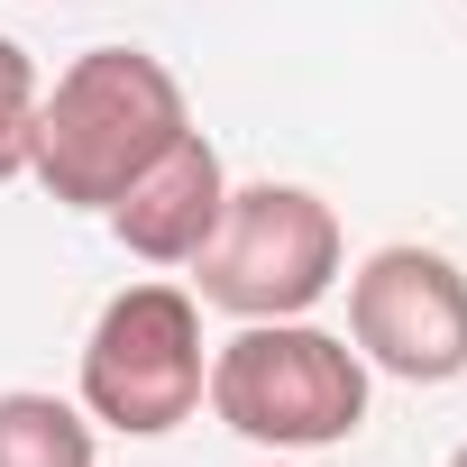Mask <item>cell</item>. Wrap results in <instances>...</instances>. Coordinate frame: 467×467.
I'll use <instances>...</instances> for the list:
<instances>
[{"label":"cell","mask_w":467,"mask_h":467,"mask_svg":"<svg viewBox=\"0 0 467 467\" xmlns=\"http://www.w3.org/2000/svg\"><path fill=\"white\" fill-rule=\"evenodd\" d=\"M183 129H192V101H183L165 56H147V47H83L37 92L28 174L65 211H110Z\"/></svg>","instance_id":"6da1fadb"},{"label":"cell","mask_w":467,"mask_h":467,"mask_svg":"<svg viewBox=\"0 0 467 467\" xmlns=\"http://www.w3.org/2000/svg\"><path fill=\"white\" fill-rule=\"evenodd\" d=\"M367 394H376V367L339 330H321L312 312L303 321H239L211 348V385H202V403L266 458H312V449L358 440Z\"/></svg>","instance_id":"7a4b0ae2"},{"label":"cell","mask_w":467,"mask_h":467,"mask_svg":"<svg viewBox=\"0 0 467 467\" xmlns=\"http://www.w3.org/2000/svg\"><path fill=\"white\" fill-rule=\"evenodd\" d=\"M348 266L339 211L312 183H229V211L211 229V248L192 257V303L229 321H303Z\"/></svg>","instance_id":"3957f363"},{"label":"cell","mask_w":467,"mask_h":467,"mask_svg":"<svg viewBox=\"0 0 467 467\" xmlns=\"http://www.w3.org/2000/svg\"><path fill=\"white\" fill-rule=\"evenodd\" d=\"M211 385V339H202V303L174 275L119 285L83 339V412L119 440H165L174 421L202 412Z\"/></svg>","instance_id":"277c9868"},{"label":"cell","mask_w":467,"mask_h":467,"mask_svg":"<svg viewBox=\"0 0 467 467\" xmlns=\"http://www.w3.org/2000/svg\"><path fill=\"white\" fill-rule=\"evenodd\" d=\"M339 285H348V348L376 376H403V385L467 376V266L449 248L394 239Z\"/></svg>","instance_id":"5b68a950"},{"label":"cell","mask_w":467,"mask_h":467,"mask_svg":"<svg viewBox=\"0 0 467 467\" xmlns=\"http://www.w3.org/2000/svg\"><path fill=\"white\" fill-rule=\"evenodd\" d=\"M220 211H229V165H220V147L202 138V129H183L101 220H110V239L138 257V266H156V275H174V266H192L202 248H211V229H220Z\"/></svg>","instance_id":"8992f818"},{"label":"cell","mask_w":467,"mask_h":467,"mask_svg":"<svg viewBox=\"0 0 467 467\" xmlns=\"http://www.w3.org/2000/svg\"><path fill=\"white\" fill-rule=\"evenodd\" d=\"M101 458V421L47 385H10L0 394V467H92Z\"/></svg>","instance_id":"52a82bcc"},{"label":"cell","mask_w":467,"mask_h":467,"mask_svg":"<svg viewBox=\"0 0 467 467\" xmlns=\"http://www.w3.org/2000/svg\"><path fill=\"white\" fill-rule=\"evenodd\" d=\"M37 92H47V74H37V56L0 28V183H19L28 174V129H37Z\"/></svg>","instance_id":"ba28073f"},{"label":"cell","mask_w":467,"mask_h":467,"mask_svg":"<svg viewBox=\"0 0 467 467\" xmlns=\"http://www.w3.org/2000/svg\"><path fill=\"white\" fill-rule=\"evenodd\" d=\"M449 467H467V440H458V449H449Z\"/></svg>","instance_id":"9c48e42d"},{"label":"cell","mask_w":467,"mask_h":467,"mask_svg":"<svg viewBox=\"0 0 467 467\" xmlns=\"http://www.w3.org/2000/svg\"><path fill=\"white\" fill-rule=\"evenodd\" d=\"M266 467H303V458H266Z\"/></svg>","instance_id":"30bf717a"}]
</instances>
